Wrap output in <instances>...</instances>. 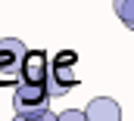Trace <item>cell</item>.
Instances as JSON below:
<instances>
[{
    "instance_id": "5",
    "label": "cell",
    "mask_w": 134,
    "mask_h": 121,
    "mask_svg": "<svg viewBox=\"0 0 134 121\" xmlns=\"http://www.w3.org/2000/svg\"><path fill=\"white\" fill-rule=\"evenodd\" d=\"M84 115L87 121H122V106L109 96H94L84 106Z\"/></svg>"
},
{
    "instance_id": "9",
    "label": "cell",
    "mask_w": 134,
    "mask_h": 121,
    "mask_svg": "<svg viewBox=\"0 0 134 121\" xmlns=\"http://www.w3.org/2000/svg\"><path fill=\"white\" fill-rule=\"evenodd\" d=\"M13 121H25V115H16V118H13Z\"/></svg>"
},
{
    "instance_id": "6",
    "label": "cell",
    "mask_w": 134,
    "mask_h": 121,
    "mask_svg": "<svg viewBox=\"0 0 134 121\" xmlns=\"http://www.w3.org/2000/svg\"><path fill=\"white\" fill-rule=\"evenodd\" d=\"M112 6H115V16L122 19V25L134 28V0H112Z\"/></svg>"
},
{
    "instance_id": "3",
    "label": "cell",
    "mask_w": 134,
    "mask_h": 121,
    "mask_svg": "<svg viewBox=\"0 0 134 121\" xmlns=\"http://www.w3.org/2000/svg\"><path fill=\"white\" fill-rule=\"evenodd\" d=\"M50 75H53L66 90L78 87V84H81V75H78V53H75V50L56 53V56L50 59Z\"/></svg>"
},
{
    "instance_id": "7",
    "label": "cell",
    "mask_w": 134,
    "mask_h": 121,
    "mask_svg": "<svg viewBox=\"0 0 134 121\" xmlns=\"http://www.w3.org/2000/svg\"><path fill=\"white\" fill-rule=\"evenodd\" d=\"M59 121H87V115L81 109H66V112H59Z\"/></svg>"
},
{
    "instance_id": "4",
    "label": "cell",
    "mask_w": 134,
    "mask_h": 121,
    "mask_svg": "<svg viewBox=\"0 0 134 121\" xmlns=\"http://www.w3.org/2000/svg\"><path fill=\"white\" fill-rule=\"evenodd\" d=\"M50 78V56L44 50H28L22 62V81L28 84H44Z\"/></svg>"
},
{
    "instance_id": "2",
    "label": "cell",
    "mask_w": 134,
    "mask_h": 121,
    "mask_svg": "<svg viewBox=\"0 0 134 121\" xmlns=\"http://www.w3.org/2000/svg\"><path fill=\"white\" fill-rule=\"evenodd\" d=\"M50 106V93L44 90V84H28L19 81L13 87V112L16 115H37Z\"/></svg>"
},
{
    "instance_id": "8",
    "label": "cell",
    "mask_w": 134,
    "mask_h": 121,
    "mask_svg": "<svg viewBox=\"0 0 134 121\" xmlns=\"http://www.w3.org/2000/svg\"><path fill=\"white\" fill-rule=\"evenodd\" d=\"M25 121H59V115L50 112V109H44V112H37V115H25Z\"/></svg>"
},
{
    "instance_id": "1",
    "label": "cell",
    "mask_w": 134,
    "mask_h": 121,
    "mask_svg": "<svg viewBox=\"0 0 134 121\" xmlns=\"http://www.w3.org/2000/svg\"><path fill=\"white\" fill-rule=\"evenodd\" d=\"M25 44L19 37H0V84H19L22 81V62Z\"/></svg>"
}]
</instances>
